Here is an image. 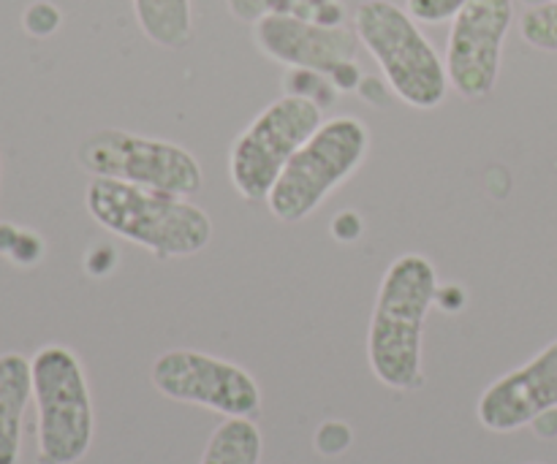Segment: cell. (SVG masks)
<instances>
[{"instance_id":"6da1fadb","label":"cell","mask_w":557,"mask_h":464,"mask_svg":"<svg viewBox=\"0 0 557 464\" xmlns=\"http://www.w3.org/2000/svg\"><path fill=\"white\" fill-rule=\"evenodd\" d=\"M433 261L406 253L384 272L368 329L370 369L384 386L417 391L422 375L424 318L438 299Z\"/></svg>"},{"instance_id":"7a4b0ae2","label":"cell","mask_w":557,"mask_h":464,"mask_svg":"<svg viewBox=\"0 0 557 464\" xmlns=\"http://www.w3.org/2000/svg\"><path fill=\"white\" fill-rule=\"evenodd\" d=\"M85 206L107 231L156 259H188L212 239V221L188 196L92 177Z\"/></svg>"},{"instance_id":"3957f363","label":"cell","mask_w":557,"mask_h":464,"mask_svg":"<svg viewBox=\"0 0 557 464\" xmlns=\"http://www.w3.org/2000/svg\"><path fill=\"white\" fill-rule=\"evenodd\" d=\"M354 30L375 58L389 90L413 109H435L449 92L444 58L417 20L392 0H364L354 14Z\"/></svg>"},{"instance_id":"277c9868","label":"cell","mask_w":557,"mask_h":464,"mask_svg":"<svg viewBox=\"0 0 557 464\" xmlns=\"http://www.w3.org/2000/svg\"><path fill=\"white\" fill-rule=\"evenodd\" d=\"M30 373L38 464L82 462L96 435L85 367L71 348L44 346L30 359Z\"/></svg>"},{"instance_id":"5b68a950","label":"cell","mask_w":557,"mask_h":464,"mask_svg":"<svg viewBox=\"0 0 557 464\" xmlns=\"http://www.w3.org/2000/svg\"><path fill=\"white\" fill-rule=\"evenodd\" d=\"M370 150V130L359 117H332L288 161L267 196V206L281 223L313 215L326 196L354 177Z\"/></svg>"},{"instance_id":"8992f818","label":"cell","mask_w":557,"mask_h":464,"mask_svg":"<svg viewBox=\"0 0 557 464\" xmlns=\"http://www.w3.org/2000/svg\"><path fill=\"white\" fill-rule=\"evenodd\" d=\"M324 123V112L315 101L302 96H281L272 101L228 152V177L245 201H267L277 177L288 166L299 147Z\"/></svg>"},{"instance_id":"52a82bcc","label":"cell","mask_w":557,"mask_h":464,"mask_svg":"<svg viewBox=\"0 0 557 464\" xmlns=\"http://www.w3.org/2000/svg\"><path fill=\"white\" fill-rule=\"evenodd\" d=\"M79 166L92 177L117 179L141 188L166 190L177 196H196L205 185V172L196 155L166 139L103 128L79 145Z\"/></svg>"},{"instance_id":"ba28073f","label":"cell","mask_w":557,"mask_h":464,"mask_svg":"<svg viewBox=\"0 0 557 464\" xmlns=\"http://www.w3.org/2000/svg\"><path fill=\"white\" fill-rule=\"evenodd\" d=\"M150 380L166 400L199 405L226 418H253L261 411V389L239 364L201 351H166L152 362Z\"/></svg>"},{"instance_id":"9c48e42d","label":"cell","mask_w":557,"mask_h":464,"mask_svg":"<svg viewBox=\"0 0 557 464\" xmlns=\"http://www.w3.org/2000/svg\"><path fill=\"white\" fill-rule=\"evenodd\" d=\"M511 22L515 0H473L451 20L444 65L449 85L468 101L493 92Z\"/></svg>"},{"instance_id":"30bf717a","label":"cell","mask_w":557,"mask_h":464,"mask_svg":"<svg viewBox=\"0 0 557 464\" xmlns=\"http://www.w3.org/2000/svg\"><path fill=\"white\" fill-rule=\"evenodd\" d=\"M253 41L261 52L288 68L319 71L330 76L343 63L357 60L359 36L343 25H324L319 20L270 11L253 22Z\"/></svg>"},{"instance_id":"8fae6325","label":"cell","mask_w":557,"mask_h":464,"mask_svg":"<svg viewBox=\"0 0 557 464\" xmlns=\"http://www.w3.org/2000/svg\"><path fill=\"white\" fill-rule=\"evenodd\" d=\"M557 407V340L522 367L490 384L476 402V418L490 432H517Z\"/></svg>"},{"instance_id":"7c38bea8","label":"cell","mask_w":557,"mask_h":464,"mask_svg":"<svg viewBox=\"0 0 557 464\" xmlns=\"http://www.w3.org/2000/svg\"><path fill=\"white\" fill-rule=\"evenodd\" d=\"M30 400V362L22 353H3L0 356V464H20L22 422Z\"/></svg>"},{"instance_id":"4fadbf2b","label":"cell","mask_w":557,"mask_h":464,"mask_svg":"<svg viewBox=\"0 0 557 464\" xmlns=\"http://www.w3.org/2000/svg\"><path fill=\"white\" fill-rule=\"evenodd\" d=\"M147 41L183 49L194 38V0H131Z\"/></svg>"},{"instance_id":"5bb4252c","label":"cell","mask_w":557,"mask_h":464,"mask_svg":"<svg viewBox=\"0 0 557 464\" xmlns=\"http://www.w3.org/2000/svg\"><path fill=\"white\" fill-rule=\"evenodd\" d=\"M261 432L253 418H226L207 440L199 464H259Z\"/></svg>"},{"instance_id":"9a60e30c","label":"cell","mask_w":557,"mask_h":464,"mask_svg":"<svg viewBox=\"0 0 557 464\" xmlns=\"http://www.w3.org/2000/svg\"><path fill=\"white\" fill-rule=\"evenodd\" d=\"M520 33L531 47L557 52V0L531 5L520 20Z\"/></svg>"},{"instance_id":"2e32d148","label":"cell","mask_w":557,"mask_h":464,"mask_svg":"<svg viewBox=\"0 0 557 464\" xmlns=\"http://www.w3.org/2000/svg\"><path fill=\"white\" fill-rule=\"evenodd\" d=\"M286 92L288 96H302L315 101L319 106H330L337 96V87L332 85V79L319 71H305V68H292L286 76Z\"/></svg>"},{"instance_id":"e0dca14e","label":"cell","mask_w":557,"mask_h":464,"mask_svg":"<svg viewBox=\"0 0 557 464\" xmlns=\"http://www.w3.org/2000/svg\"><path fill=\"white\" fill-rule=\"evenodd\" d=\"M468 3L473 0H408V14L424 25H441L446 20H455Z\"/></svg>"},{"instance_id":"ac0fdd59","label":"cell","mask_w":557,"mask_h":464,"mask_svg":"<svg viewBox=\"0 0 557 464\" xmlns=\"http://www.w3.org/2000/svg\"><path fill=\"white\" fill-rule=\"evenodd\" d=\"M60 11L52 3H33L25 14V27L33 36H49L58 30Z\"/></svg>"},{"instance_id":"d6986e66","label":"cell","mask_w":557,"mask_h":464,"mask_svg":"<svg viewBox=\"0 0 557 464\" xmlns=\"http://www.w3.org/2000/svg\"><path fill=\"white\" fill-rule=\"evenodd\" d=\"M533 429H536V435L539 438H557V407L555 411H547V413H542V416L536 418V422L531 424Z\"/></svg>"},{"instance_id":"ffe728a7","label":"cell","mask_w":557,"mask_h":464,"mask_svg":"<svg viewBox=\"0 0 557 464\" xmlns=\"http://www.w3.org/2000/svg\"><path fill=\"white\" fill-rule=\"evenodd\" d=\"M522 3H525L528 9H531V5H542V3H549V0H522Z\"/></svg>"},{"instance_id":"44dd1931","label":"cell","mask_w":557,"mask_h":464,"mask_svg":"<svg viewBox=\"0 0 557 464\" xmlns=\"http://www.w3.org/2000/svg\"><path fill=\"white\" fill-rule=\"evenodd\" d=\"M531 464H544V462H531Z\"/></svg>"}]
</instances>
